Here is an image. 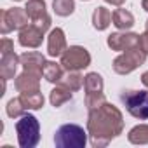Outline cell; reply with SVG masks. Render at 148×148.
<instances>
[{
	"instance_id": "6da1fadb",
	"label": "cell",
	"mask_w": 148,
	"mask_h": 148,
	"mask_svg": "<svg viewBox=\"0 0 148 148\" xmlns=\"http://www.w3.org/2000/svg\"><path fill=\"white\" fill-rule=\"evenodd\" d=\"M87 129L91 134L92 146H106L113 138L120 134L122 115L113 105L103 103L99 108L89 110Z\"/></svg>"
},
{
	"instance_id": "7a4b0ae2",
	"label": "cell",
	"mask_w": 148,
	"mask_h": 148,
	"mask_svg": "<svg viewBox=\"0 0 148 148\" xmlns=\"http://www.w3.org/2000/svg\"><path fill=\"white\" fill-rule=\"evenodd\" d=\"M58 148H84L87 145V132L77 124H64L54 134Z\"/></svg>"
},
{
	"instance_id": "3957f363",
	"label": "cell",
	"mask_w": 148,
	"mask_h": 148,
	"mask_svg": "<svg viewBox=\"0 0 148 148\" xmlns=\"http://www.w3.org/2000/svg\"><path fill=\"white\" fill-rule=\"evenodd\" d=\"M16 132L21 148H33L40 139V124L33 115L25 113L16 122Z\"/></svg>"
},
{
	"instance_id": "277c9868",
	"label": "cell",
	"mask_w": 148,
	"mask_h": 148,
	"mask_svg": "<svg viewBox=\"0 0 148 148\" xmlns=\"http://www.w3.org/2000/svg\"><path fill=\"white\" fill-rule=\"evenodd\" d=\"M120 101L132 117L139 120L148 119V91H124L120 94Z\"/></svg>"
},
{
	"instance_id": "5b68a950",
	"label": "cell",
	"mask_w": 148,
	"mask_h": 148,
	"mask_svg": "<svg viewBox=\"0 0 148 148\" xmlns=\"http://www.w3.org/2000/svg\"><path fill=\"white\" fill-rule=\"evenodd\" d=\"M145 54L146 52L139 47V44L131 47V49H127L125 54H122V56H119L115 59V63H113L115 71L117 73H129V71H132L134 68H138V64H141L145 61Z\"/></svg>"
},
{
	"instance_id": "8992f818",
	"label": "cell",
	"mask_w": 148,
	"mask_h": 148,
	"mask_svg": "<svg viewBox=\"0 0 148 148\" xmlns=\"http://www.w3.org/2000/svg\"><path fill=\"white\" fill-rule=\"evenodd\" d=\"M89 63H91L89 52H87L84 47H79V45H73V47L66 49V52H64L63 58H61V64H63L66 70H70V71L86 68V66H89Z\"/></svg>"
},
{
	"instance_id": "52a82bcc",
	"label": "cell",
	"mask_w": 148,
	"mask_h": 148,
	"mask_svg": "<svg viewBox=\"0 0 148 148\" xmlns=\"http://www.w3.org/2000/svg\"><path fill=\"white\" fill-rule=\"evenodd\" d=\"M28 12L23 9H11L2 12V33H9L11 30L23 28L28 23Z\"/></svg>"
},
{
	"instance_id": "ba28073f",
	"label": "cell",
	"mask_w": 148,
	"mask_h": 148,
	"mask_svg": "<svg viewBox=\"0 0 148 148\" xmlns=\"http://www.w3.org/2000/svg\"><path fill=\"white\" fill-rule=\"evenodd\" d=\"M42 37H44V30L32 23L30 26H26V28L21 30V33H19V44L25 45V47H38L42 44Z\"/></svg>"
},
{
	"instance_id": "9c48e42d",
	"label": "cell",
	"mask_w": 148,
	"mask_h": 148,
	"mask_svg": "<svg viewBox=\"0 0 148 148\" xmlns=\"http://www.w3.org/2000/svg\"><path fill=\"white\" fill-rule=\"evenodd\" d=\"M139 37L134 33H113L108 38V45L115 51H124V49H131L134 45H138Z\"/></svg>"
},
{
	"instance_id": "30bf717a",
	"label": "cell",
	"mask_w": 148,
	"mask_h": 148,
	"mask_svg": "<svg viewBox=\"0 0 148 148\" xmlns=\"http://www.w3.org/2000/svg\"><path fill=\"white\" fill-rule=\"evenodd\" d=\"M38 77H40L38 71H30V70H26L23 75L18 77V80H16V89H18L19 92H33V91H38Z\"/></svg>"
},
{
	"instance_id": "8fae6325",
	"label": "cell",
	"mask_w": 148,
	"mask_h": 148,
	"mask_svg": "<svg viewBox=\"0 0 148 148\" xmlns=\"http://www.w3.org/2000/svg\"><path fill=\"white\" fill-rule=\"evenodd\" d=\"M66 47V40H64V33L61 28H56L51 32L49 35V56H59L63 54Z\"/></svg>"
},
{
	"instance_id": "7c38bea8",
	"label": "cell",
	"mask_w": 148,
	"mask_h": 148,
	"mask_svg": "<svg viewBox=\"0 0 148 148\" xmlns=\"http://www.w3.org/2000/svg\"><path fill=\"white\" fill-rule=\"evenodd\" d=\"M19 59H21V64L25 66V70H30V71H38V73H42L44 64H45L44 56L38 54V52H26V54H23Z\"/></svg>"
},
{
	"instance_id": "4fadbf2b",
	"label": "cell",
	"mask_w": 148,
	"mask_h": 148,
	"mask_svg": "<svg viewBox=\"0 0 148 148\" xmlns=\"http://www.w3.org/2000/svg\"><path fill=\"white\" fill-rule=\"evenodd\" d=\"M16 64H18V58L14 52H9V54H4L2 56V66H0V70H2V77L4 80H9L14 77L16 73Z\"/></svg>"
},
{
	"instance_id": "5bb4252c",
	"label": "cell",
	"mask_w": 148,
	"mask_h": 148,
	"mask_svg": "<svg viewBox=\"0 0 148 148\" xmlns=\"http://www.w3.org/2000/svg\"><path fill=\"white\" fill-rule=\"evenodd\" d=\"M112 21H113V25H115L117 28H122V30L131 28V26L134 25V18H132V14L127 12V11H124V9L115 11V12L112 14Z\"/></svg>"
},
{
	"instance_id": "9a60e30c",
	"label": "cell",
	"mask_w": 148,
	"mask_h": 148,
	"mask_svg": "<svg viewBox=\"0 0 148 148\" xmlns=\"http://www.w3.org/2000/svg\"><path fill=\"white\" fill-rule=\"evenodd\" d=\"M21 101L25 103L26 110L32 108V110H38L44 106V96L38 92V91H33V92H21Z\"/></svg>"
},
{
	"instance_id": "2e32d148",
	"label": "cell",
	"mask_w": 148,
	"mask_h": 148,
	"mask_svg": "<svg viewBox=\"0 0 148 148\" xmlns=\"http://www.w3.org/2000/svg\"><path fill=\"white\" fill-rule=\"evenodd\" d=\"M84 87H86L87 94L103 92V80H101V75H98V73H89V75L84 79Z\"/></svg>"
},
{
	"instance_id": "e0dca14e",
	"label": "cell",
	"mask_w": 148,
	"mask_h": 148,
	"mask_svg": "<svg viewBox=\"0 0 148 148\" xmlns=\"http://www.w3.org/2000/svg\"><path fill=\"white\" fill-rule=\"evenodd\" d=\"M110 21H112V14H110V11L105 9V7H98L96 12H94V16H92L94 28H98V30H105V28L110 25Z\"/></svg>"
},
{
	"instance_id": "ac0fdd59",
	"label": "cell",
	"mask_w": 148,
	"mask_h": 148,
	"mask_svg": "<svg viewBox=\"0 0 148 148\" xmlns=\"http://www.w3.org/2000/svg\"><path fill=\"white\" fill-rule=\"evenodd\" d=\"M129 141L134 145H146L148 143V125H136L129 132Z\"/></svg>"
},
{
	"instance_id": "d6986e66",
	"label": "cell",
	"mask_w": 148,
	"mask_h": 148,
	"mask_svg": "<svg viewBox=\"0 0 148 148\" xmlns=\"http://www.w3.org/2000/svg\"><path fill=\"white\" fill-rule=\"evenodd\" d=\"M42 75L49 80V82H59L63 77H61V68L56 64V63H45L44 64V70H42Z\"/></svg>"
},
{
	"instance_id": "ffe728a7",
	"label": "cell",
	"mask_w": 148,
	"mask_h": 148,
	"mask_svg": "<svg viewBox=\"0 0 148 148\" xmlns=\"http://www.w3.org/2000/svg\"><path fill=\"white\" fill-rule=\"evenodd\" d=\"M68 99H71V91L70 89H63V87H59V89H54L52 92H51V103L54 105V106H61L63 103H66Z\"/></svg>"
},
{
	"instance_id": "44dd1931",
	"label": "cell",
	"mask_w": 148,
	"mask_h": 148,
	"mask_svg": "<svg viewBox=\"0 0 148 148\" xmlns=\"http://www.w3.org/2000/svg\"><path fill=\"white\" fill-rule=\"evenodd\" d=\"M25 112H26V106H25V103L21 101V98L11 99V101L7 103V115H9V117L16 119V117L25 115Z\"/></svg>"
},
{
	"instance_id": "7402d4cb",
	"label": "cell",
	"mask_w": 148,
	"mask_h": 148,
	"mask_svg": "<svg viewBox=\"0 0 148 148\" xmlns=\"http://www.w3.org/2000/svg\"><path fill=\"white\" fill-rule=\"evenodd\" d=\"M73 9H75L73 0H54V11L59 16H68L73 12Z\"/></svg>"
},
{
	"instance_id": "603a6c76",
	"label": "cell",
	"mask_w": 148,
	"mask_h": 148,
	"mask_svg": "<svg viewBox=\"0 0 148 148\" xmlns=\"http://www.w3.org/2000/svg\"><path fill=\"white\" fill-rule=\"evenodd\" d=\"M82 82H84V79H82L80 75H77V73H70V75L66 77V80H59V84H61L63 87L70 89V91L79 89V87L82 86Z\"/></svg>"
},
{
	"instance_id": "cb8c5ba5",
	"label": "cell",
	"mask_w": 148,
	"mask_h": 148,
	"mask_svg": "<svg viewBox=\"0 0 148 148\" xmlns=\"http://www.w3.org/2000/svg\"><path fill=\"white\" fill-rule=\"evenodd\" d=\"M138 44H139V47L148 54V32L145 33V35H141L139 37V40H138Z\"/></svg>"
},
{
	"instance_id": "d4e9b609",
	"label": "cell",
	"mask_w": 148,
	"mask_h": 148,
	"mask_svg": "<svg viewBox=\"0 0 148 148\" xmlns=\"http://www.w3.org/2000/svg\"><path fill=\"white\" fill-rule=\"evenodd\" d=\"M11 45H12V42H11L9 38H4V40H2V56L11 52Z\"/></svg>"
},
{
	"instance_id": "484cf974",
	"label": "cell",
	"mask_w": 148,
	"mask_h": 148,
	"mask_svg": "<svg viewBox=\"0 0 148 148\" xmlns=\"http://www.w3.org/2000/svg\"><path fill=\"white\" fill-rule=\"evenodd\" d=\"M141 80H143V84L148 87V71H146V73H143V79H141Z\"/></svg>"
},
{
	"instance_id": "4316f807",
	"label": "cell",
	"mask_w": 148,
	"mask_h": 148,
	"mask_svg": "<svg viewBox=\"0 0 148 148\" xmlns=\"http://www.w3.org/2000/svg\"><path fill=\"white\" fill-rule=\"evenodd\" d=\"M106 2H110V4H115V5H120L124 0H106Z\"/></svg>"
},
{
	"instance_id": "83f0119b",
	"label": "cell",
	"mask_w": 148,
	"mask_h": 148,
	"mask_svg": "<svg viewBox=\"0 0 148 148\" xmlns=\"http://www.w3.org/2000/svg\"><path fill=\"white\" fill-rule=\"evenodd\" d=\"M143 7H145V9L148 11V0H143Z\"/></svg>"
},
{
	"instance_id": "f1b7e54d",
	"label": "cell",
	"mask_w": 148,
	"mask_h": 148,
	"mask_svg": "<svg viewBox=\"0 0 148 148\" xmlns=\"http://www.w3.org/2000/svg\"><path fill=\"white\" fill-rule=\"evenodd\" d=\"M146 30H148V23H146Z\"/></svg>"
}]
</instances>
